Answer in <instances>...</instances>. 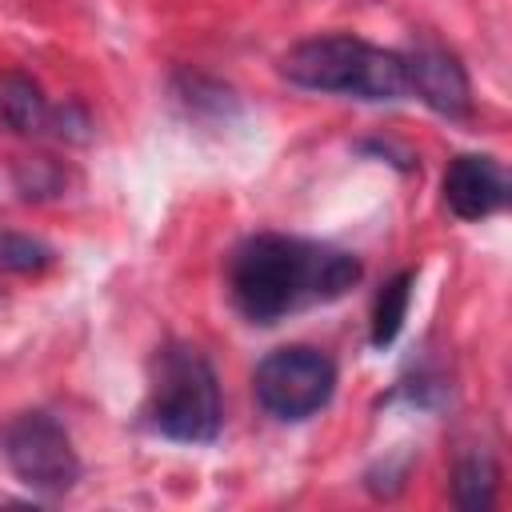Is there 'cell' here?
I'll return each mask as SVG.
<instances>
[{
	"instance_id": "1",
	"label": "cell",
	"mask_w": 512,
	"mask_h": 512,
	"mask_svg": "<svg viewBox=\"0 0 512 512\" xmlns=\"http://www.w3.org/2000/svg\"><path fill=\"white\" fill-rule=\"evenodd\" d=\"M360 280V260L300 236H252L232 252L228 292L244 320L276 324L300 308L340 300Z\"/></svg>"
},
{
	"instance_id": "2",
	"label": "cell",
	"mask_w": 512,
	"mask_h": 512,
	"mask_svg": "<svg viewBox=\"0 0 512 512\" xmlns=\"http://www.w3.org/2000/svg\"><path fill=\"white\" fill-rule=\"evenodd\" d=\"M148 420L160 436L180 444H212L220 436V384L200 348H156L148 364Z\"/></svg>"
},
{
	"instance_id": "3",
	"label": "cell",
	"mask_w": 512,
	"mask_h": 512,
	"mask_svg": "<svg viewBox=\"0 0 512 512\" xmlns=\"http://www.w3.org/2000/svg\"><path fill=\"white\" fill-rule=\"evenodd\" d=\"M280 72L312 92H340L356 100H400L408 92L404 56L388 48H372L356 36H316L296 44Z\"/></svg>"
},
{
	"instance_id": "4",
	"label": "cell",
	"mask_w": 512,
	"mask_h": 512,
	"mask_svg": "<svg viewBox=\"0 0 512 512\" xmlns=\"http://www.w3.org/2000/svg\"><path fill=\"white\" fill-rule=\"evenodd\" d=\"M0 452L20 484L40 496H64L80 480V456L48 412H20L0 428Z\"/></svg>"
},
{
	"instance_id": "5",
	"label": "cell",
	"mask_w": 512,
	"mask_h": 512,
	"mask_svg": "<svg viewBox=\"0 0 512 512\" xmlns=\"http://www.w3.org/2000/svg\"><path fill=\"white\" fill-rule=\"evenodd\" d=\"M252 392L260 408L276 420H308L336 392V364L308 344H288L256 364Z\"/></svg>"
},
{
	"instance_id": "6",
	"label": "cell",
	"mask_w": 512,
	"mask_h": 512,
	"mask_svg": "<svg viewBox=\"0 0 512 512\" xmlns=\"http://www.w3.org/2000/svg\"><path fill=\"white\" fill-rule=\"evenodd\" d=\"M404 72H408V92H416L432 112H440L448 120L468 116L472 88H468V76L452 52L424 44V48L404 56Z\"/></svg>"
},
{
	"instance_id": "7",
	"label": "cell",
	"mask_w": 512,
	"mask_h": 512,
	"mask_svg": "<svg viewBox=\"0 0 512 512\" xmlns=\"http://www.w3.org/2000/svg\"><path fill=\"white\" fill-rule=\"evenodd\" d=\"M444 204L460 220H484L508 204V176L492 156H456L444 172Z\"/></svg>"
},
{
	"instance_id": "8",
	"label": "cell",
	"mask_w": 512,
	"mask_h": 512,
	"mask_svg": "<svg viewBox=\"0 0 512 512\" xmlns=\"http://www.w3.org/2000/svg\"><path fill=\"white\" fill-rule=\"evenodd\" d=\"M0 120L20 136H40L52 124V108L36 80L24 72H0Z\"/></svg>"
},
{
	"instance_id": "9",
	"label": "cell",
	"mask_w": 512,
	"mask_h": 512,
	"mask_svg": "<svg viewBox=\"0 0 512 512\" xmlns=\"http://www.w3.org/2000/svg\"><path fill=\"white\" fill-rule=\"evenodd\" d=\"M496 484H500L496 460H492L488 452H472V456H464V460L456 464V472H452V500H456L460 508H468V512H484V508H492V500H496Z\"/></svg>"
},
{
	"instance_id": "10",
	"label": "cell",
	"mask_w": 512,
	"mask_h": 512,
	"mask_svg": "<svg viewBox=\"0 0 512 512\" xmlns=\"http://www.w3.org/2000/svg\"><path fill=\"white\" fill-rule=\"evenodd\" d=\"M408 304H412V272H400L380 288L372 304V348H388L400 336Z\"/></svg>"
},
{
	"instance_id": "11",
	"label": "cell",
	"mask_w": 512,
	"mask_h": 512,
	"mask_svg": "<svg viewBox=\"0 0 512 512\" xmlns=\"http://www.w3.org/2000/svg\"><path fill=\"white\" fill-rule=\"evenodd\" d=\"M52 248L24 236V232H12V228H0V268L16 272V276H40L44 268H52Z\"/></svg>"
},
{
	"instance_id": "12",
	"label": "cell",
	"mask_w": 512,
	"mask_h": 512,
	"mask_svg": "<svg viewBox=\"0 0 512 512\" xmlns=\"http://www.w3.org/2000/svg\"><path fill=\"white\" fill-rule=\"evenodd\" d=\"M16 188L24 200H48L56 192H64V168L48 156H28L16 164Z\"/></svg>"
},
{
	"instance_id": "13",
	"label": "cell",
	"mask_w": 512,
	"mask_h": 512,
	"mask_svg": "<svg viewBox=\"0 0 512 512\" xmlns=\"http://www.w3.org/2000/svg\"><path fill=\"white\" fill-rule=\"evenodd\" d=\"M60 140H68V144H84L88 136H92V120H88V112L80 108V104H64V108H52V124H48Z\"/></svg>"
}]
</instances>
